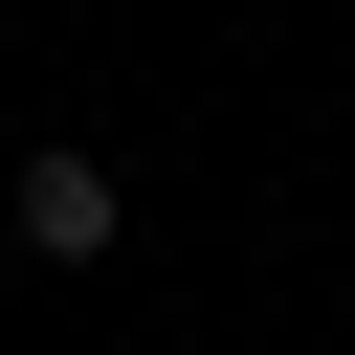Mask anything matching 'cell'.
<instances>
[{
  "instance_id": "cell-1",
  "label": "cell",
  "mask_w": 355,
  "mask_h": 355,
  "mask_svg": "<svg viewBox=\"0 0 355 355\" xmlns=\"http://www.w3.org/2000/svg\"><path fill=\"white\" fill-rule=\"evenodd\" d=\"M0 222H22L44 266H111V244H133V178H111V155H22V178H0Z\"/></svg>"
}]
</instances>
